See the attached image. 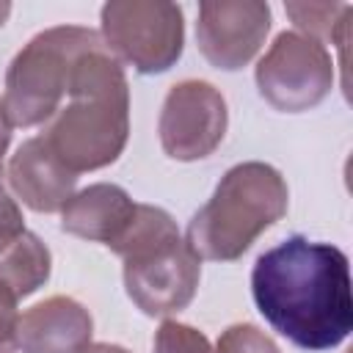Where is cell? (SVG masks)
<instances>
[{"label":"cell","mask_w":353,"mask_h":353,"mask_svg":"<svg viewBox=\"0 0 353 353\" xmlns=\"http://www.w3.org/2000/svg\"><path fill=\"white\" fill-rule=\"evenodd\" d=\"M251 295L273 331L303 350H331L353 331L347 254L292 234L262 251L251 268Z\"/></svg>","instance_id":"cell-1"},{"label":"cell","mask_w":353,"mask_h":353,"mask_svg":"<svg viewBox=\"0 0 353 353\" xmlns=\"http://www.w3.org/2000/svg\"><path fill=\"white\" fill-rule=\"evenodd\" d=\"M66 97L39 138L72 174L116 163L130 138V85L105 41L77 55Z\"/></svg>","instance_id":"cell-2"},{"label":"cell","mask_w":353,"mask_h":353,"mask_svg":"<svg viewBox=\"0 0 353 353\" xmlns=\"http://www.w3.org/2000/svg\"><path fill=\"white\" fill-rule=\"evenodd\" d=\"M290 190L279 168L248 160L232 165L207 204L190 218L185 243L199 259L234 262L262 232L287 215Z\"/></svg>","instance_id":"cell-3"},{"label":"cell","mask_w":353,"mask_h":353,"mask_svg":"<svg viewBox=\"0 0 353 353\" xmlns=\"http://www.w3.org/2000/svg\"><path fill=\"white\" fill-rule=\"evenodd\" d=\"M102 36L83 25H55L36 33L8 63L0 113L11 127H39L52 119L69 88V72L80 52Z\"/></svg>","instance_id":"cell-4"},{"label":"cell","mask_w":353,"mask_h":353,"mask_svg":"<svg viewBox=\"0 0 353 353\" xmlns=\"http://www.w3.org/2000/svg\"><path fill=\"white\" fill-rule=\"evenodd\" d=\"M105 47L141 74L168 72L185 47V19L176 3L110 0L99 11Z\"/></svg>","instance_id":"cell-5"},{"label":"cell","mask_w":353,"mask_h":353,"mask_svg":"<svg viewBox=\"0 0 353 353\" xmlns=\"http://www.w3.org/2000/svg\"><path fill=\"white\" fill-rule=\"evenodd\" d=\"M259 97L281 113H303L317 108L334 85V58L325 44L281 30L254 72Z\"/></svg>","instance_id":"cell-6"},{"label":"cell","mask_w":353,"mask_h":353,"mask_svg":"<svg viewBox=\"0 0 353 353\" xmlns=\"http://www.w3.org/2000/svg\"><path fill=\"white\" fill-rule=\"evenodd\" d=\"M199 281L201 259L182 234L124 256V290L149 317H168L188 309Z\"/></svg>","instance_id":"cell-7"},{"label":"cell","mask_w":353,"mask_h":353,"mask_svg":"<svg viewBox=\"0 0 353 353\" xmlns=\"http://www.w3.org/2000/svg\"><path fill=\"white\" fill-rule=\"evenodd\" d=\"M229 127L223 94L207 80H179L168 88L157 121L160 146L171 160L193 163L210 157Z\"/></svg>","instance_id":"cell-8"},{"label":"cell","mask_w":353,"mask_h":353,"mask_svg":"<svg viewBox=\"0 0 353 353\" xmlns=\"http://www.w3.org/2000/svg\"><path fill=\"white\" fill-rule=\"evenodd\" d=\"M270 33V6L262 0H204L196 19L199 52L223 72L254 61Z\"/></svg>","instance_id":"cell-9"},{"label":"cell","mask_w":353,"mask_h":353,"mask_svg":"<svg viewBox=\"0 0 353 353\" xmlns=\"http://www.w3.org/2000/svg\"><path fill=\"white\" fill-rule=\"evenodd\" d=\"M6 176L14 196L33 212H61L77 185V174H72L39 135L28 138L11 154Z\"/></svg>","instance_id":"cell-10"},{"label":"cell","mask_w":353,"mask_h":353,"mask_svg":"<svg viewBox=\"0 0 353 353\" xmlns=\"http://www.w3.org/2000/svg\"><path fill=\"white\" fill-rule=\"evenodd\" d=\"M91 312L69 298L52 295L30 306L17 320V350L22 353H74L91 342Z\"/></svg>","instance_id":"cell-11"},{"label":"cell","mask_w":353,"mask_h":353,"mask_svg":"<svg viewBox=\"0 0 353 353\" xmlns=\"http://www.w3.org/2000/svg\"><path fill=\"white\" fill-rule=\"evenodd\" d=\"M132 196L113 182H97L77 190L61 210V229L80 240L113 245L135 212Z\"/></svg>","instance_id":"cell-12"},{"label":"cell","mask_w":353,"mask_h":353,"mask_svg":"<svg viewBox=\"0 0 353 353\" xmlns=\"http://www.w3.org/2000/svg\"><path fill=\"white\" fill-rule=\"evenodd\" d=\"M52 270V254L36 232H22L11 245L0 251V281L17 295L28 298L47 284Z\"/></svg>","instance_id":"cell-13"},{"label":"cell","mask_w":353,"mask_h":353,"mask_svg":"<svg viewBox=\"0 0 353 353\" xmlns=\"http://www.w3.org/2000/svg\"><path fill=\"white\" fill-rule=\"evenodd\" d=\"M287 17L295 25V33L309 36L320 44L345 47L347 41V19L353 6L347 3H287Z\"/></svg>","instance_id":"cell-14"},{"label":"cell","mask_w":353,"mask_h":353,"mask_svg":"<svg viewBox=\"0 0 353 353\" xmlns=\"http://www.w3.org/2000/svg\"><path fill=\"white\" fill-rule=\"evenodd\" d=\"M152 353H215V347L199 328L165 317L154 331Z\"/></svg>","instance_id":"cell-15"},{"label":"cell","mask_w":353,"mask_h":353,"mask_svg":"<svg viewBox=\"0 0 353 353\" xmlns=\"http://www.w3.org/2000/svg\"><path fill=\"white\" fill-rule=\"evenodd\" d=\"M215 353H281V350L262 328L251 323H234L218 336Z\"/></svg>","instance_id":"cell-16"},{"label":"cell","mask_w":353,"mask_h":353,"mask_svg":"<svg viewBox=\"0 0 353 353\" xmlns=\"http://www.w3.org/2000/svg\"><path fill=\"white\" fill-rule=\"evenodd\" d=\"M17 295L0 281V353H17Z\"/></svg>","instance_id":"cell-17"},{"label":"cell","mask_w":353,"mask_h":353,"mask_svg":"<svg viewBox=\"0 0 353 353\" xmlns=\"http://www.w3.org/2000/svg\"><path fill=\"white\" fill-rule=\"evenodd\" d=\"M22 232H25L22 210H19L17 199H11V193L0 185V251L6 245H11Z\"/></svg>","instance_id":"cell-18"},{"label":"cell","mask_w":353,"mask_h":353,"mask_svg":"<svg viewBox=\"0 0 353 353\" xmlns=\"http://www.w3.org/2000/svg\"><path fill=\"white\" fill-rule=\"evenodd\" d=\"M11 124L6 121V116L0 113V179H3V174H6V152H8V146H11Z\"/></svg>","instance_id":"cell-19"},{"label":"cell","mask_w":353,"mask_h":353,"mask_svg":"<svg viewBox=\"0 0 353 353\" xmlns=\"http://www.w3.org/2000/svg\"><path fill=\"white\" fill-rule=\"evenodd\" d=\"M74 353H130V350L121 345H113V342H85Z\"/></svg>","instance_id":"cell-20"},{"label":"cell","mask_w":353,"mask_h":353,"mask_svg":"<svg viewBox=\"0 0 353 353\" xmlns=\"http://www.w3.org/2000/svg\"><path fill=\"white\" fill-rule=\"evenodd\" d=\"M8 14H11V3H0V28L6 25V19H8Z\"/></svg>","instance_id":"cell-21"}]
</instances>
